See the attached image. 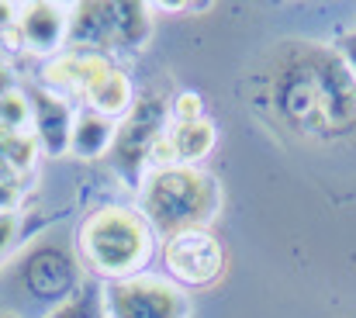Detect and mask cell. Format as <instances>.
Returning <instances> with one entry per match:
<instances>
[{"instance_id": "obj_20", "label": "cell", "mask_w": 356, "mask_h": 318, "mask_svg": "<svg viewBox=\"0 0 356 318\" xmlns=\"http://www.w3.org/2000/svg\"><path fill=\"white\" fill-rule=\"evenodd\" d=\"M336 52H339V59L346 63L350 77L356 80V31H346V35L336 42Z\"/></svg>"}, {"instance_id": "obj_7", "label": "cell", "mask_w": 356, "mask_h": 318, "mask_svg": "<svg viewBox=\"0 0 356 318\" xmlns=\"http://www.w3.org/2000/svg\"><path fill=\"white\" fill-rule=\"evenodd\" d=\"M163 263L180 287H204L218 280L225 267V253L208 228H191L163 242Z\"/></svg>"}, {"instance_id": "obj_12", "label": "cell", "mask_w": 356, "mask_h": 318, "mask_svg": "<svg viewBox=\"0 0 356 318\" xmlns=\"http://www.w3.org/2000/svg\"><path fill=\"white\" fill-rule=\"evenodd\" d=\"M115 135H118V125L97 111H80L73 118V138H70V149L80 156V159H97L104 152H111L115 145Z\"/></svg>"}, {"instance_id": "obj_15", "label": "cell", "mask_w": 356, "mask_h": 318, "mask_svg": "<svg viewBox=\"0 0 356 318\" xmlns=\"http://www.w3.org/2000/svg\"><path fill=\"white\" fill-rule=\"evenodd\" d=\"M87 101H90V111H97V114H104V118H118V114L135 107L131 80H128L121 70H111V73L87 94Z\"/></svg>"}, {"instance_id": "obj_10", "label": "cell", "mask_w": 356, "mask_h": 318, "mask_svg": "<svg viewBox=\"0 0 356 318\" xmlns=\"http://www.w3.org/2000/svg\"><path fill=\"white\" fill-rule=\"evenodd\" d=\"M66 38L80 49L118 45V3H101V0L76 3L73 14H70V35Z\"/></svg>"}, {"instance_id": "obj_6", "label": "cell", "mask_w": 356, "mask_h": 318, "mask_svg": "<svg viewBox=\"0 0 356 318\" xmlns=\"http://www.w3.org/2000/svg\"><path fill=\"white\" fill-rule=\"evenodd\" d=\"M163 121H166V104L159 97H145L131 107V114L118 125V135H115V145H111V163L124 177V184H138V173L149 163L156 138L166 135Z\"/></svg>"}, {"instance_id": "obj_21", "label": "cell", "mask_w": 356, "mask_h": 318, "mask_svg": "<svg viewBox=\"0 0 356 318\" xmlns=\"http://www.w3.org/2000/svg\"><path fill=\"white\" fill-rule=\"evenodd\" d=\"M14 235H17V218L14 214H0V260L10 253Z\"/></svg>"}, {"instance_id": "obj_2", "label": "cell", "mask_w": 356, "mask_h": 318, "mask_svg": "<svg viewBox=\"0 0 356 318\" xmlns=\"http://www.w3.org/2000/svg\"><path fill=\"white\" fill-rule=\"evenodd\" d=\"M218 180L197 166H163L142 184V214L159 235H180L204 228L218 214Z\"/></svg>"}, {"instance_id": "obj_4", "label": "cell", "mask_w": 356, "mask_h": 318, "mask_svg": "<svg viewBox=\"0 0 356 318\" xmlns=\"http://www.w3.org/2000/svg\"><path fill=\"white\" fill-rule=\"evenodd\" d=\"M14 284L35 308L52 315L83 291V260L66 235H42L21 253Z\"/></svg>"}, {"instance_id": "obj_3", "label": "cell", "mask_w": 356, "mask_h": 318, "mask_svg": "<svg viewBox=\"0 0 356 318\" xmlns=\"http://www.w3.org/2000/svg\"><path fill=\"white\" fill-rule=\"evenodd\" d=\"M76 253L97 277L108 280L135 277L152 256V225L142 212L121 205L97 208L80 225Z\"/></svg>"}, {"instance_id": "obj_9", "label": "cell", "mask_w": 356, "mask_h": 318, "mask_svg": "<svg viewBox=\"0 0 356 318\" xmlns=\"http://www.w3.org/2000/svg\"><path fill=\"white\" fill-rule=\"evenodd\" d=\"M17 35H21V45H28L31 52H42V56L56 52L70 35V14L63 3L35 0L17 14Z\"/></svg>"}, {"instance_id": "obj_5", "label": "cell", "mask_w": 356, "mask_h": 318, "mask_svg": "<svg viewBox=\"0 0 356 318\" xmlns=\"http://www.w3.org/2000/svg\"><path fill=\"white\" fill-rule=\"evenodd\" d=\"M101 301L108 318H187L184 287L152 273L108 280L101 287Z\"/></svg>"}, {"instance_id": "obj_1", "label": "cell", "mask_w": 356, "mask_h": 318, "mask_svg": "<svg viewBox=\"0 0 356 318\" xmlns=\"http://www.w3.org/2000/svg\"><path fill=\"white\" fill-rule=\"evenodd\" d=\"M263 97L291 132L308 138H336L356 128V80L339 52L325 45H280L266 63Z\"/></svg>"}, {"instance_id": "obj_8", "label": "cell", "mask_w": 356, "mask_h": 318, "mask_svg": "<svg viewBox=\"0 0 356 318\" xmlns=\"http://www.w3.org/2000/svg\"><path fill=\"white\" fill-rule=\"evenodd\" d=\"M31 101V135L49 156H63L73 138V111L66 101H59L52 90H24Z\"/></svg>"}, {"instance_id": "obj_22", "label": "cell", "mask_w": 356, "mask_h": 318, "mask_svg": "<svg viewBox=\"0 0 356 318\" xmlns=\"http://www.w3.org/2000/svg\"><path fill=\"white\" fill-rule=\"evenodd\" d=\"M14 24H17V7H14V3H3V0H0V35L14 31Z\"/></svg>"}, {"instance_id": "obj_24", "label": "cell", "mask_w": 356, "mask_h": 318, "mask_svg": "<svg viewBox=\"0 0 356 318\" xmlns=\"http://www.w3.org/2000/svg\"><path fill=\"white\" fill-rule=\"evenodd\" d=\"M10 87H14V80H10V70H3V66H0V97H3Z\"/></svg>"}, {"instance_id": "obj_11", "label": "cell", "mask_w": 356, "mask_h": 318, "mask_svg": "<svg viewBox=\"0 0 356 318\" xmlns=\"http://www.w3.org/2000/svg\"><path fill=\"white\" fill-rule=\"evenodd\" d=\"M111 70H115V66H111L104 56H97V52H73V56L56 59V63L45 70V87L66 90V94L80 90V94L87 97Z\"/></svg>"}, {"instance_id": "obj_13", "label": "cell", "mask_w": 356, "mask_h": 318, "mask_svg": "<svg viewBox=\"0 0 356 318\" xmlns=\"http://www.w3.org/2000/svg\"><path fill=\"white\" fill-rule=\"evenodd\" d=\"M170 142L177 149V159L184 166H194V159H201V156L211 152V145H215V125L208 118H201V121H180L170 132Z\"/></svg>"}, {"instance_id": "obj_25", "label": "cell", "mask_w": 356, "mask_h": 318, "mask_svg": "<svg viewBox=\"0 0 356 318\" xmlns=\"http://www.w3.org/2000/svg\"><path fill=\"white\" fill-rule=\"evenodd\" d=\"M0 318H14V315H0Z\"/></svg>"}, {"instance_id": "obj_18", "label": "cell", "mask_w": 356, "mask_h": 318, "mask_svg": "<svg viewBox=\"0 0 356 318\" xmlns=\"http://www.w3.org/2000/svg\"><path fill=\"white\" fill-rule=\"evenodd\" d=\"M49 318H108L104 315V301L97 287H83L70 305H63L59 312H52Z\"/></svg>"}, {"instance_id": "obj_16", "label": "cell", "mask_w": 356, "mask_h": 318, "mask_svg": "<svg viewBox=\"0 0 356 318\" xmlns=\"http://www.w3.org/2000/svg\"><path fill=\"white\" fill-rule=\"evenodd\" d=\"M31 128V101L24 90L10 87L0 97V135H28Z\"/></svg>"}, {"instance_id": "obj_19", "label": "cell", "mask_w": 356, "mask_h": 318, "mask_svg": "<svg viewBox=\"0 0 356 318\" xmlns=\"http://www.w3.org/2000/svg\"><path fill=\"white\" fill-rule=\"evenodd\" d=\"M201 111H204V104H201L197 94H177V101H173L177 125H180V121H201V118H204Z\"/></svg>"}, {"instance_id": "obj_14", "label": "cell", "mask_w": 356, "mask_h": 318, "mask_svg": "<svg viewBox=\"0 0 356 318\" xmlns=\"http://www.w3.org/2000/svg\"><path fill=\"white\" fill-rule=\"evenodd\" d=\"M38 156V142L35 135H0V180L14 184L35 166Z\"/></svg>"}, {"instance_id": "obj_17", "label": "cell", "mask_w": 356, "mask_h": 318, "mask_svg": "<svg viewBox=\"0 0 356 318\" xmlns=\"http://www.w3.org/2000/svg\"><path fill=\"white\" fill-rule=\"evenodd\" d=\"M149 7L145 3H118V45H142L149 38Z\"/></svg>"}, {"instance_id": "obj_23", "label": "cell", "mask_w": 356, "mask_h": 318, "mask_svg": "<svg viewBox=\"0 0 356 318\" xmlns=\"http://www.w3.org/2000/svg\"><path fill=\"white\" fill-rule=\"evenodd\" d=\"M17 205V187L0 180V214H10V208Z\"/></svg>"}]
</instances>
